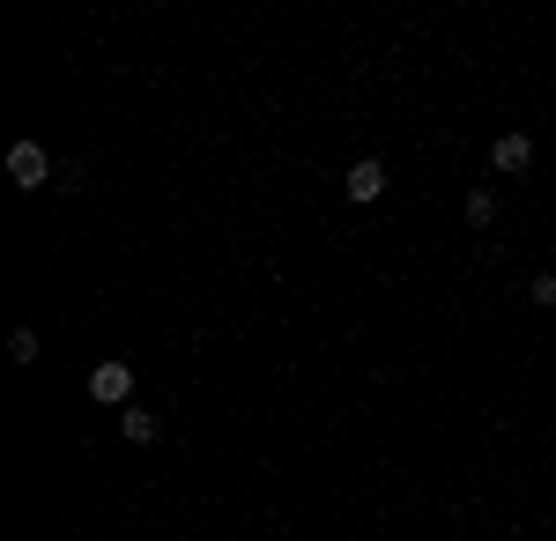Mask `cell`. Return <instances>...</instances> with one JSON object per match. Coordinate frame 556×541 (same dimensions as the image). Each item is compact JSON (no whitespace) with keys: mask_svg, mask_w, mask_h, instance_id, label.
<instances>
[{"mask_svg":"<svg viewBox=\"0 0 556 541\" xmlns=\"http://www.w3.org/2000/svg\"><path fill=\"white\" fill-rule=\"evenodd\" d=\"M89 401H104V408H127L134 401V372L119 364V356H104V364L89 372Z\"/></svg>","mask_w":556,"mask_h":541,"instance_id":"6da1fadb","label":"cell"},{"mask_svg":"<svg viewBox=\"0 0 556 541\" xmlns=\"http://www.w3.org/2000/svg\"><path fill=\"white\" fill-rule=\"evenodd\" d=\"M45 171H52V156H45L38 141H15V149H8V178H15L23 193H38V186H45Z\"/></svg>","mask_w":556,"mask_h":541,"instance_id":"7a4b0ae2","label":"cell"},{"mask_svg":"<svg viewBox=\"0 0 556 541\" xmlns=\"http://www.w3.org/2000/svg\"><path fill=\"white\" fill-rule=\"evenodd\" d=\"M342 193L356 201V209H364V201H379V193H386V164H379V156H356L349 178H342Z\"/></svg>","mask_w":556,"mask_h":541,"instance_id":"3957f363","label":"cell"},{"mask_svg":"<svg viewBox=\"0 0 556 541\" xmlns=\"http://www.w3.org/2000/svg\"><path fill=\"white\" fill-rule=\"evenodd\" d=\"M490 164L505 171V178H519V171L534 164V141H527V134H497V141H490Z\"/></svg>","mask_w":556,"mask_h":541,"instance_id":"277c9868","label":"cell"},{"mask_svg":"<svg viewBox=\"0 0 556 541\" xmlns=\"http://www.w3.org/2000/svg\"><path fill=\"white\" fill-rule=\"evenodd\" d=\"M119 430H127V445H156V430H164V423L149 416V408H127V416H119Z\"/></svg>","mask_w":556,"mask_h":541,"instance_id":"5b68a950","label":"cell"},{"mask_svg":"<svg viewBox=\"0 0 556 541\" xmlns=\"http://www.w3.org/2000/svg\"><path fill=\"white\" fill-rule=\"evenodd\" d=\"M468 223H475V230H490V223H497V201H490L482 186H475V193H468Z\"/></svg>","mask_w":556,"mask_h":541,"instance_id":"8992f818","label":"cell"},{"mask_svg":"<svg viewBox=\"0 0 556 541\" xmlns=\"http://www.w3.org/2000/svg\"><path fill=\"white\" fill-rule=\"evenodd\" d=\"M8 356H15V364H30V356H38V334L15 327V334H8Z\"/></svg>","mask_w":556,"mask_h":541,"instance_id":"52a82bcc","label":"cell"},{"mask_svg":"<svg viewBox=\"0 0 556 541\" xmlns=\"http://www.w3.org/2000/svg\"><path fill=\"white\" fill-rule=\"evenodd\" d=\"M527 290H534V304H556V275H534Z\"/></svg>","mask_w":556,"mask_h":541,"instance_id":"ba28073f","label":"cell"}]
</instances>
